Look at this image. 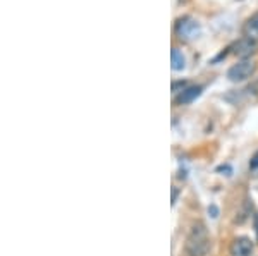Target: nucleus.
I'll return each instance as SVG.
<instances>
[{"mask_svg": "<svg viewBox=\"0 0 258 256\" xmlns=\"http://www.w3.org/2000/svg\"><path fill=\"white\" fill-rule=\"evenodd\" d=\"M210 251V236L205 224L197 222L191 227L188 237L184 244V254L186 256H207Z\"/></svg>", "mask_w": 258, "mask_h": 256, "instance_id": "obj_1", "label": "nucleus"}, {"mask_svg": "<svg viewBox=\"0 0 258 256\" xmlns=\"http://www.w3.org/2000/svg\"><path fill=\"white\" fill-rule=\"evenodd\" d=\"M174 31H176L177 38L182 41H193L197 40L202 33V26L195 18L191 16H182L176 21V26H174Z\"/></svg>", "mask_w": 258, "mask_h": 256, "instance_id": "obj_2", "label": "nucleus"}, {"mask_svg": "<svg viewBox=\"0 0 258 256\" xmlns=\"http://www.w3.org/2000/svg\"><path fill=\"white\" fill-rule=\"evenodd\" d=\"M256 71V64L253 60H241L238 64L231 65L227 71V77L229 81L232 82H241V81H246L249 77L255 74Z\"/></svg>", "mask_w": 258, "mask_h": 256, "instance_id": "obj_3", "label": "nucleus"}, {"mask_svg": "<svg viewBox=\"0 0 258 256\" xmlns=\"http://www.w3.org/2000/svg\"><path fill=\"white\" fill-rule=\"evenodd\" d=\"M256 48H258V43H256L255 40L243 36V38H239L238 41H234L231 47H227V50L231 52L232 55H236V57H239V59L246 60L248 57H251L253 53L256 52Z\"/></svg>", "mask_w": 258, "mask_h": 256, "instance_id": "obj_4", "label": "nucleus"}, {"mask_svg": "<svg viewBox=\"0 0 258 256\" xmlns=\"http://www.w3.org/2000/svg\"><path fill=\"white\" fill-rule=\"evenodd\" d=\"M202 93H203V86L202 84L186 86V88L182 90L181 93H177L176 103H177V105H189V103H193Z\"/></svg>", "mask_w": 258, "mask_h": 256, "instance_id": "obj_5", "label": "nucleus"}, {"mask_svg": "<svg viewBox=\"0 0 258 256\" xmlns=\"http://www.w3.org/2000/svg\"><path fill=\"white\" fill-rule=\"evenodd\" d=\"M253 241L249 237H236L231 244V256H251Z\"/></svg>", "mask_w": 258, "mask_h": 256, "instance_id": "obj_6", "label": "nucleus"}, {"mask_svg": "<svg viewBox=\"0 0 258 256\" xmlns=\"http://www.w3.org/2000/svg\"><path fill=\"white\" fill-rule=\"evenodd\" d=\"M243 36L258 41V11L251 14L243 24Z\"/></svg>", "mask_w": 258, "mask_h": 256, "instance_id": "obj_7", "label": "nucleus"}, {"mask_svg": "<svg viewBox=\"0 0 258 256\" xmlns=\"http://www.w3.org/2000/svg\"><path fill=\"white\" fill-rule=\"evenodd\" d=\"M170 67H172V71H182V69L186 67V57L182 55V52L179 50V48L174 47L172 52H170Z\"/></svg>", "mask_w": 258, "mask_h": 256, "instance_id": "obj_8", "label": "nucleus"}, {"mask_svg": "<svg viewBox=\"0 0 258 256\" xmlns=\"http://www.w3.org/2000/svg\"><path fill=\"white\" fill-rule=\"evenodd\" d=\"M209 213H210V217L212 218H217L219 217V208L215 205H210L209 206Z\"/></svg>", "mask_w": 258, "mask_h": 256, "instance_id": "obj_9", "label": "nucleus"}, {"mask_svg": "<svg viewBox=\"0 0 258 256\" xmlns=\"http://www.w3.org/2000/svg\"><path fill=\"white\" fill-rule=\"evenodd\" d=\"M249 167H251V168H258V151L251 156V160H249Z\"/></svg>", "mask_w": 258, "mask_h": 256, "instance_id": "obj_10", "label": "nucleus"}, {"mask_svg": "<svg viewBox=\"0 0 258 256\" xmlns=\"http://www.w3.org/2000/svg\"><path fill=\"white\" fill-rule=\"evenodd\" d=\"M176 200H177V189L174 188V189H172V205L176 203Z\"/></svg>", "mask_w": 258, "mask_h": 256, "instance_id": "obj_11", "label": "nucleus"}]
</instances>
